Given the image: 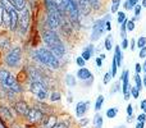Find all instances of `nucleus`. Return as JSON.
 I'll list each match as a JSON object with an SVG mask.
<instances>
[{"label":"nucleus","mask_w":146,"mask_h":128,"mask_svg":"<svg viewBox=\"0 0 146 128\" xmlns=\"http://www.w3.org/2000/svg\"><path fill=\"white\" fill-rule=\"evenodd\" d=\"M42 40L45 42V45L48 46V49L56 56V58H62L66 53V48H64L63 42H62L60 37L56 35V32L49 30L42 32Z\"/></svg>","instance_id":"1"},{"label":"nucleus","mask_w":146,"mask_h":128,"mask_svg":"<svg viewBox=\"0 0 146 128\" xmlns=\"http://www.w3.org/2000/svg\"><path fill=\"white\" fill-rule=\"evenodd\" d=\"M35 58L37 60H40L42 64L48 65V67L53 68V69H58L59 68V59L49 50L48 48H40L36 50L35 53Z\"/></svg>","instance_id":"2"},{"label":"nucleus","mask_w":146,"mask_h":128,"mask_svg":"<svg viewBox=\"0 0 146 128\" xmlns=\"http://www.w3.org/2000/svg\"><path fill=\"white\" fill-rule=\"evenodd\" d=\"M30 90L31 92L35 96H37L38 100H46L49 97V91L48 87L42 85L41 82H37V81H33L30 86Z\"/></svg>","instance_id":"3"},{"label":"nucleus","mask_w":146,"mask_h":128,"mask_svg":"<svg viewBox=\"0 0 146 128\" xmlns=\"http://www.w3.org/2000/svg\"><path fill=\"white\" fill-rule=\"evenodd\" d=\"M21 59H22V50H21V48H14L8 53L7 58H5V63L8 67L14 68L19 64Z\"/></svg>","instance_id":"4"},{"label":"nucleus","mask_w":146,"mask_h":128,"mask_svg":"<svg viewBox=\"0 0 146 128\" xmlns=\"http://www.w3.org/2000/svg\"><path fill=\"white\" fill-rule=\"evenodd\" d=\"M62 22V15L59 9H53V10H49V14H48V25L49 27L51 28V31L56 30V28L60 26Z\"/></svg>","instance_id":"5"},{"label":"nucleus","mask_w":146,"mask_h":128,"mask_svg":"<svg viewBox=\"0 0 146 128\" xmlns=\"http://www.w3.org/2000/svg\"><path fill=\"white\" fill-rule=\"evenodd\" d=\"M30 26V10L27 8L22 10V13L19 14V21H18V27H19L21 33H26Z\"/></svg>","instance_id":"6"},{"label":"nucleus","mask_w":146,"mask_h":128,"mask_svg":"<svg viewBox=\"0 0 146 128\" xmlns=\"http://www.w3.org/2000/svg\"><path fill=\"white\" fill-rule=\"evenodd\" d=\"M104 30H105V19H99L98 22H95V25L92 26V35H91V40L96 41L98 38H100V36L103 35Z\"/></svg>","instance_id":"7"},{"label":"nucleus","mask_w":146,"mask_h":128,"mask_svg":"<svg viewBox=\"0 0 146 128\" xmlns=\"http://www.w3.org/2000/svg\"><path fill=\"white\" fill-rule=\"evenodd\" d=\"M26 117H27V119L30 122H32V123H40L44 119V113L37 108H30V110H28Z\"/></svg>","instance_id":"8"},{"label":"nucleus","mask_w":146,"mask_h":128,"mask_svg":"<svg viewBox=\"0 0 146 128\" xmlns=\"http://www.w3.org/2000/svg\"><path fill=\"white\" fill-rule=\"evenodd\" d=\"M128 76H129V70H124L122 73V81H123V95H124V99L128 100L129 99V82H128Z\"/></svg>","instance_id":"9"},{"label":"nucleus","mask_w":146,"mask_h":128,"mask_svg":"<svg viewBox=\"0 0 146 128\" xmlns=\"http://www.w3.org/2000/svg\"><path fill=\"white\" fill-rule=\"evenodd\" d=\"M14 109H15V111H17L19 115H22V117L27 115L28 110H30V108H28V105H27L26 101H18V103H15L14 104Z\"/></svg>","instance_id":"10"},{"label":"nucleus","mask_w":146,"mask_h":128,"mask_svg":"<svg viewBox=\"0 0 146 128\" xmlns=\"http://www.w3.org/2000/svg\"><path fill=\"white\" fill-rule=\"evenodd\" d=\"M10 12V26L9 28L12 31H14L15 28H18V21H19V14H18V12L13 8L12 10H9Z\"/></svg>","instance_id":"11"},{"label":"nucleus","mask_w":146,"mask_h":128,"mask_svg":"<svg viewBox=\"0 0 146 128\" xmlns=\"http://www.w3.org/2000/svg\"><path fill=\"white\" fill-rule=\"evenodd\" d=\"M77 1V5H78V9H80V13H82L83 15L88 14L90 13V3L88 0H76Z\"/></svg>","instance_id":"12"},{"label":"nucleus","mask_w":146,"mask_h":128,"mask_svg":"<svg viewBox=\"0 0 146 128\" xmlns=\"http://www.w3.org/2000/svg\"><path fill=\"white\" fill-rule=\"evenodd\" d=\"M88 105H90V103H83V101H80V103L77 104V106H76V114H77V117H83L85 115V113L87 111L88 109Z\"/></svg>","instance_id":"13"},{"label":"nucleus","mask_w":146,"mask_h":128,"mask_svg":"<svg viewBox=\"0 0 146 128\" xmlns=\"http://www.w3.org/2000/svg\"><path fill=\"white\" fill-rule=\"evenodd\" d=\"M77 77L80 78V80L85 81V80H92V74H91V72L87 69V68H80L77 72Z\"/></svg>","instance_id":"14"},{"label":"nucleus","mask_w":146,"mask_h":128,"mask_svg":"<svg viewBox=\"0 0 146 128\" xmlns=\"http://www.w3.org/2000/svg\"><path fill=\"white\" fill-rule=\"evenodd\" d=\"M56 123H58V122H56L55 115H48L46 118L42 119V127L44 128H53Z\"/></svg>","instance_id":"15"},{"label":"nucleus","mask_w":146,"mask_h":128,"mask_svg":"<svg viewBox=\"0 0 146 128\" xmlns=\"http://www.w3.org/2000/svg\"><path fill=\"white\" fill-rule=\"evenodd\" d=\"M114 60L117 63V67H121L122 64V53H121V46H115V50H114Z\"/></svg>","instance_id":"16"},{"label":"nucleus","mask_w":146,"mask_h":128,"mask_svg":"<svg viewBox=\"0 0 146 128\" xmlns=\"http://www.w3.org/2000/svg\"><path fill=\"white\" fill-rule=\"evenodd\" d=\"M92 54H94V46L92 45H88L87 48L83 50V53H82V58H83V60H88V59L92 56Z\"/></svg>","instance_id":"17"},{"label":"nucleus","mask_w":146,"mask_h":128,"mask_svg":"<svg viewBox=\"0 0 146 128\" xmlns=\"http://www.w3.org/2000/svg\"><path fill=\"white\" fill-rule=\"evenodd\" d=\"M9 1L12 3L13 8H14L15 10H23L25 9V5H26L25 0H9Z\"/></svg>","instance_id":"18"},{"label":"nucleus","mask_w":146,"mask_h":128,"mask_svg":"<svg viewBox=\"0 0 146 128\" xmlns=\"http://www.w3.org/2000/svg\"><path fill=\"white\" fill-rule=\"evenodd\" d=\"M0 114H1V117L5 119H12V113H10L9 108H7V106H4V105H0Z\"/></svg>","instance_id":"19"},{"label":"nucleus","mask_w":146,"mask_h":128,"mask_svg":"<svg viewBox=\"0 0 146 128\" xmlns=\"http://www.w3.org/2000/svg\"><path fill=\"white\" fill-rule=\"evenodd\" d=\"M3 26L9 27L10 26V12L4 9V14H3Z\"/></svg>","instance_id":"20"},{"label":"nucleus","mask_w":146,"mask_h":128,"mask_svg":"<svg viewBox=\"0 0 146 128\" xmlns=\"http://www.w3.org/2000/svg\"><path fill=\"white\" fill-rule=\"evenodd\" d=\"M94 127L95 128H101L103 127V117L100 114H96L94 117Z\"/></svg>","instance_id":"21"},{"label":"nucleus","mask_w":146,"mask_h":128,"mask_svg":"<svg viewBox=\"0 0 146 128\" xmlns=\"http://www.w3.org/2000/svg\"><path fill=\"white\" fill-rule=\"evenodd\" d=\"M117 114H118V108H110L106 110V117H108L109 119L115 118Z\"/></svg>","instance_id":"22"},{"label":"nucleus","mask_w":146,"mask_h":128,"mask_svg":"<svg viewBox=\"0 0 146 128\" xmlns=\"http://www.w3.org/2000/svg\"><path fill=\"white\" fill-rule=\"evenodd\" d=\"M10 73L8 72L5 68H0V83H3L5 80H7V77L9 76Z\"/></svg>","instance_id":"23"},{"label":"nucleus","mask_w":146,"mask_h":128,"mask_svg":"<svg viewBox=\"0 0 146 128\" xmlns=\"http://www.w3.org/2000/svg\"><path fill=\"white\" fill-rule=\"evenodd\" d=\"M104 46H105L106 50H110V49L113 48V37H111L110 35H108V37L105 38V44H104Z\"/></svg>","instance_id":"24"},{"label":"nucleus","mask_w":146,"mask_h":128,"mask_svg":"<svg viewBox=\"0 0 146 128\" xmlns=\"http://www.w3.org/2000/svg\"><path fill=\"white\" fill-rule=\"evenodd\" d=\"M103 103H104V96H103V95L98 96V99H96V103H95V109H96V111L101 109V106H103Z\"/></svg>","instance_id":"25"},{"label":"nucleus","mask_w":146,"mask_h":128,"mask_svg":"<svg viewBox=\"0 0 146 128\" xmlns=\"http://www.w3.org/2000/svg\"><path fill=\"white\" fill-rule=\"evenodd\" d=\"M66 82H67V85H68L69 87H74L76 86V78L73 77L72 74H68L66 77Z\"/></svg>","instance_id":"26"},{"label":"nucleus","mask_w":146,"mask_h":128,"mask_svg":"<svg viewBox=\"0 0 146 128\" xmlns=\"http://www.w3.org/2000/svg\"><path fill=\"white\" fill-rule=\"evenodd\" d=\"M0 5H1L4 9H7V10H12L13 9V5H12V3H10L9 0H0Z\"/></svg>","instance_id":"27"},{"label":"nucleus","mask_w":146,"mask_h":128,"mask_svg":"<svg viewBox=\"0 0 146 128\" xmlns=\"http://www.w3.org/2000/svg\"><path fill=\"white\" fill-rule=\"evenodd\" d=\"M136 46H139L140 49L145 48L146 46V36H141V37H139V40H137V42H136Z\"/></svg>","instance_id":"28"},{"label":"nucleus","mask_w":146,"mask_h":128,"mask_svg":"<svg viewBox=\"0 0 146 128\" xmlns=\"http://www.w3.org/2000/svg\"><path fill=\"white\" fill-rule=\"evenodd\" d=\"M119 5H121V0H111V13L118 12Z\"/></svg>","instance_id":"29"},{"label":"nucleus","mask_w":146,"mask_h":128,"mask_svg":"<svg viewBox=\"0 0 146 128\" xmlns=\"http://www.w3.org/2000/svg\"><path fill=\"white\" fill-rule=\"evenodd\" d=\"M135 82H136V88L139 91H141V88H142V80H141V77H140V74L135 76Z\"/></svg>","instance_id":"30"},{"label":"nucleus","mask_w":146,"mask_h":128,"mask_svg":"<svg viewBox=\"0 0 146 128\" xmlns=\"http://www.w3.org/2000/svg\"><path fill=\"white\" fill-rule=\"evenodd\" d=\"M49 97H50L51 101H59L60 100V92H53L51 95H49Z\"/></svg>","instance_id":"31"},{"label":"nucleus","mask_w":146,"mask_h":128,"mask_svg":"<svg viewBox=\"0 0 146 128\" xmlns=\"http://www.w3.org/2000/svg\"><path fill=\"white\" fill-rule=\"evenodd\" d=\"M111 78H113V76H111V72H106L105 76H104V81H103V82L105 83V85H108V83L111 81Z\"/></svg>","instance_id":"32"},{"label":"nucleus","mask_w":146,"mask_h":128,"mask_svg":"<svg viewBox=\"0 0 146 128\" xmlns=\"http://www.w3.org/2000/svg\"><path fill=\"white\" fill-rule=\"evenodd\" d=\"M88 3H90V7L94 8V9H99V7H100V1L99 0H88Z\"/></svg>","instance_id":"33"},{"label":"nucleus","mask_w":146,"mask_h":128,"mask_svg":"<svg viewBox=\"0 0 146 128\" xmlns=\"http://www.w3.org/2000/svg\"><path fill=\"white\" fill-rule=\"evenodd\" d=\"M129 92H131V95L133 96L135 99H139V96H140V91L137 90L136 87H132L131 90H129Z\"/></svg>","instance_id":"34"},{"label":"nucleus","mask_w":146,"mask_h":128,"mask_svg":"<svg viewBox=\"0 0 146 128\" xmlns=\"http://www.w3.org/2000/svg\"><path fill=\"white\" fill-rule=\"evenodd\" d=\"M133 28H135V22H133V21H127L126 30L127 31H133Z\"/></svg>","instance_id":"35"},{"label":"nucleus","mask_w":146,"mask_h":128,"mask_svg":"<svg viewBox=\"0 0 146 128\" xmlns=\"http://www.w3.org/2000/svg\"><path fill=\"white\" fill-rule=\"evenodd\" d=\"M118 23H123L124 21H126V14H124L123 12H118Z\"/></svg>","instance_id":"36"},{"label":"nucleus","mask_w":146,"mask_h":128,"mask_svg":"<svg viewBox=\"0 0 146 128\" xmlns=\"http://www.w3.org/2000/svg\"><path fill=\"white\" fill-rule=\"evenodd\" d=\"M76 63L78 64V67H85V60H83L82 56H77V59H76Z\"/></svg>","instance_id":"37"},{"label":"nucleus","mask_w":146,"mask_h":128,"mask_svg":"<svg viewBox=\"0 0 146 128\" xmlns=\"http://www.w3.org/2000/svg\"><path fill=\"white\" fill-rule=\"evenodd\" d=\"M117 68H118L117 67V63H115V60L113 59V64H111V76H113V77L117 74Z\"/></svg>","instance_id":"38"},{"label":"nucleus","mask_w":146,"mask_h":128,"mask_svg":"<svg viewBox=\"0 0 146 128\" xmlns=\"http://www.w3.org/2000/svg\"><path fill=\"white\" fill-rule=\"evenodd\" d=\"M119 87H121V86H119V82H115V83H114V85H113V88L110 90V94H111V95H113V94H115L117 90H119Z\"/></svg>","instance_id":"39"},{"label":"nucleus","mask_w":146,"mask_h":128,"mask_svg":"<svg viewBox=\"0 0 146 128\" xmlns=\"http://www.w3.org/2000/svg\"><path fill=\"white\" fill-rule=\"evenodd\" d=\"M141 5H139V4H137L136 5V7H135V15H136V17L137 18H139V15H140V13H141Z\"/></svg>","instance_id":"40"},{"label":"nucleus","mask_w":146,"mask_h":128,"mask_svg":"<svg viewBox=\"0 0 146 128\" xmlns=\"http://www.w3.org/2000/svg\"><path fill=\"white\" fill-rule=\"evenodd\" d=\"M146 121V115L145 114H140L139 117H137V122H141V123H145Z\"/></svg>","instance_id":"41"},{"label":"nucleus","mask_w":146,"mask_h":128,"mask_svg":"<svg viewBox=\"0 0 146 128\" xmlns=\"http://www.w3.org/2000/svg\"><path fill=\"white\" fill-rule=\"evenodd\" d=\"M53 128H68V127H67L66 123H63V122H59V123H56Z\"/></svg>","instance_id":"42"},{"label":"nucleus","mask_w":146,"mask_h":128,"mask_svg":"<svg viewBox=\"0 0 146 128\" xmlns=\"http://www.w3.org/2000/svg\"><path fill=\"white\" fill-rule=\"evenodd\" d=\"M140 58H146V46L140 50Z\"/></svg>","instance_id":"43"},{"label":"nucleus","mask_w":146,"mask_h":128,"mask_svg":"<svg viewBox=\"0 0 146 128\" xmlns=\"http://www.w3.org/2000/svg\"><path fill=\"white\" fill-rule=\"evenodd\" d=\"M135 67H136V68H135V69H136V74H140V72H141V70H142V65L137 63L136 65H135Z\"/></svg>","instance_id":"44"},{"label":"nucleus","mask_w":146,"mask_h":128,"mask_svg":"<svg viewBox=\"0 0 146 128\" xmlns=\"http://www.w3.org/2000/svg\"><path fill=\"white\" fill-rule=\"evenodd\" d=\"M3 14H4V8L0 5V26H3Z\"/></svg>","instance_id":"45"},{"label":"nucleus","mask_w":146,"mask_h":128,"mask_svg":"<svg viewBox=\"0 0 146 128\" xmlns=\"http://www.w3.org/2000/svg\"><path fill=\"white\" fill-rule=\"evenodd\" d=\"M121 48H123V49H127V48H128V40H127V38H123Z\"/></svg>","instance_id":"46"},{"label":"nucleus","mask_w":146,"mask_h":128,"mask_svg":"<svg viewBox=\"0 0 146 128\" xmlns=\"http://www.w3.org/2000/svg\"><path fill=\"white\" fill-rule=\"evenodd\" d=\"M87 123H88V119L87 118H83V119H81V121H80V126H82V127H85Z\"/></svg>","instance_id":"47"},{"label":"nucleus","mask_w":146,"mask_h":128,"mask_svg":"<svg viewBox=\"0 0 146 128\" xmlns=\"http://www.w3.org/2000/svg\"><path fill=\"white\" fill-rule=\"evenodd\" d=\"M132 105L131 104H128V106H127V114H128V117H131L132 115Z\"/></svg>","instance_id":"48"},{"label":"nucleus","mask_w":146,"mask_h":128,"mask_svg":"<svg viewBox=\"0 0 146 128\" xmlns=\"http://www.w3.org/2000/svg\"><path fill=\"white\" fill-rule=\"evenodd\" d=\"M135 49H136V40L132 38L131 40V50H135Z\"/></svg>","instance_id":"49"},{"label":"nucleus","mask_w":146,"mask_h":128,"mask_svg":"<svg viewBox=\"0 0 146 128\" xmlns=\"http://www.w3.org/2000/svg\"><path fill=\"white\" fill-rule=\"evenodd\" d=\"M141 109H142V110H144L145 113H146V99H145V100H142V101H141Z\"/></svg>","instance_id":"50"},{"label":"nucleus","mask_w":146,"mask_h":128,"mask_svg":"<svg viewBox=\"0 0 146 128\" xmlns=\"http://www.w3.org/2000/svg\"><path fill=\"white\" fill-rule=\"evenodd\" d=\"M101 64H103V59H101V58H96V65L100 68Z\"/></svg>","instance_id":"51"},{"label":"nucleus","mask_w":146,"mask_h":128,"mask_svg":"<svg viewBox=\"0 0 146 128\" xmlns=\"http://www.w3.org/2000/svg\"><path fill=\"white\" fill-rule=\"evenodd\" d=\"M136 128H144V123H141V122H137Z\"/></svg>","instance_id":"52"},{"label":"nucleus","mask_w":146,"mask_h":128,"mask_svg":"<svg viewBox=\"0 0 146 128\" xmlns=\"http://www.w3.org/2000/svg\"><path fill=\"white\" fill-rule=\"evenodd\" d=\"M142 70L146 73V60H145V63H144V65H142Z\"/></svg>","instance_id":"53"},{"label":"nucleus","mask_w":146,"mask_h":128,"mask_svg":"<svg viewBox=\"0 0 146 128\" xmlns=\"http://www.w3.org/2000/svg\"><path fill=\"white\" fill-rule=\"evenodd\" d=\"M132 119H133V118H132V115H131V117H128V118H127V121H128V123H131V122H132Z\"/></svg>","instance_id":"54"},{"label":"nucleus","mask_w":146,"mask_h":128,"mask_svg":"<svg viewBox=\"0 0 146 128\" xmlns=\"http://www.w3.org/2000/svg\"><path fill=\"white\" fill-rule=\"evenodd\" d=\"M141 7L146 8V0H142V5H141Z\"/></svg>","instance_id":"55"},{"label":"nucleus","mask_w":146,"mask_h":128,"mask_svg":"<svg viewBox=\"0 0 146 128\" xmlns=\"http://www.w3.org/2000/svg\"><path fill=\"white\" fill-rule=\"evenodd\" d=\"M142 83H144V86H145V87H146V74L144 76V82H142Z\"/></svg>","instance_id":"56"},{"label":"nucleus","mask_w":146,"mask_h":128,"mask_svg":"<svg viewBox=\"0 0 146 128\" xmlns=\"http://www.w3.org/2000/svg\"><path fill=\"white\" fill-rule=\"evenodd\" d=\"M0 128H5V127H4V124H3V123H0Z\"/></svg>","instance_id":"57"},{"label":"nucleus","mask_w":146,"mask_h":128,"mask_svg":"<svg viewBox=\"0 0 146 128\" xmlns=\"http://www.w3.org/2000/svg\"><path fill=\"white\" fill-rule=\"evenodd\" d=\"M117 128H124V126H119V127H117Z\"/></svg>","instance_id":"58"}]
</instances>
